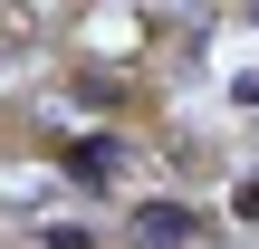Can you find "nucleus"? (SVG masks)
<instances>
[{
    "label": "nucleus",
    "mask_w": 259,
    "mask_h": 249,
    "mask_svg": "<svg viewBox=\"0 0 259 249\" xmlns=\"http://www.w3.org/2000/svg\"><path fill=\"white\" fill-rule=\"evenodd\" d=\"M192 240H202V221L183 202H144L135 211V249H192Z\"/></svg>",
    "instance_id": "obj_1"
}]
</instances>
